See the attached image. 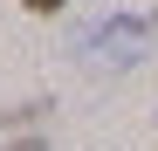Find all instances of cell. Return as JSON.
<instances>
[{
	"label": "cell",
	"instance_id": "6da1fadb",
	"mask_svg": "<svg viewBox=\"0 0 158 151\" xmlns=\"http://www.w3.org/2000/svg\"><path fill=\"white\" fill-rule=\"evenodd\" d=\"M151 28H158V21L110 14V21H96V28H83V35H76V55H83L89 69H131V62H144Z\"/></svg>",
	"mask_w": 158,
	"mask_h": 151
},
{
	"label": "cell",
	"instance_id": "7a4b0ae2",
	"mask_svg": "<svg viewBox=\"0 0 158 151\" xmlns=\"http://www.w3.org/2000/svg\"><path fill=\"white\" fill-rule=\"evenodd\" d=\"M28 14H55V7H69V0H21Z\"/></svg>",
	"mask_w": 158,
	"mask_h": 151
},
{
	"label": "cell",
	"instance_id": "3957f363",
	"mask_svg": "<svg viewBox=\"0 0 158 151\" xmlns=\"http://www.w3.org/2000/svg\"><path fill=\"white\" fill-rule=\"evenodd\" d=\"M14 151H48V144H41V137H28V144H14Z\"/></svg>",
	"mask_w": 158,
	"mask_h": 151
}]
</instances>
